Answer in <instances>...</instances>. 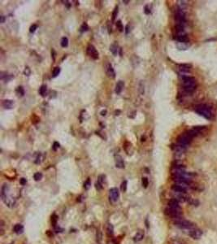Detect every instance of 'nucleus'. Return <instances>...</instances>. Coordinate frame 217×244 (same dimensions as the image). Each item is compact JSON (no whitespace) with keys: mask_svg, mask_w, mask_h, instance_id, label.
Instances as JSON below:
<instances>
[{"mask_svg":"<svg viewBox=\"0 0 217 244\" xmlns=\"http://www.w3.org/2000/svg\"><path fill=\"white\" fill-rule=\"evenodd\" d=\"M180 78L182 81L183 89L188 94H192L197 88V81L194 76L186 75V73H180Z\"/></svg>","mask_w":217,"mask_h":244,"instance_id":"f257e3e1","label":"nucleus"},{"mask_svg":"<svg viewBox=\"0 0 217 244\" xmlns=\"http://www.w3.org/2000/svg\"><path fill=\"white\" fill-rule=\"evenodd\" d=\"M194 111L197 114H199L203 118L207 120H212L214 118V112L212 108L208 104H199L195 106Z\"/></svg>","mask_w":217,"mask_h":244,"instance_id":"f03ea898","label":"nucleus"},{"mask_svg":"<svg viewBox=\"0 0 217 244\" xmlns=\"http://www.w3.org/2000/svg\"><path fill=\"white\" fill-rule=\"evenodd\" d=\"M1 198L3 203L8 208H14L16 205V198H14L10 194L9 185L4 184L1 189Z\"/></svg>","mask_w":217,"mask_h":244,"instance_id":"7ed1b4c3","label":"nucleus"},{"mask_svg":"<svg viewBox=\"0 0 217 244\" xmlns=\"http://www.w3.org/2000/svg\"><path fill=\"white\" fill-rule=\"evenodd\" d=\"M175 19L176 21V25H181V26L186 27V13L181 8H178L176 11Z\"/></svg>","mask_w":217,"mask_h":244,"instance_id":"20e7f679","label":"nucleus"},{"mask_svg":"<svg viewBox=\"0 0 217 244\" xmlns=\"http://www.w3.org/2000/svg\"><path fill=\"white\" fill-rule=\"evenodd\" d=\"M174 223H175L176 226H177L178 228H180L185 231H187V230L196 226L194 223H192L189 221H187V220H183L182 218L178 219V220H175Z\"/></svg>","mask_w":217,"mask_h":244,"instance_id":"39448f33","label":"nucleus"},{"mask_svg":"<svg viewBox=\"0 0 217 244\" xmlns=\"http://www.w3.org/2000/svg\"><path fill=\"white\" fill-rule=\"evenodd\" d=\"M165 213H166V215H168V216L173 218V219H175V220L181 219V216H182L181 209H174V208H166Z\"/></svg>","mask_w":217,"mask_h":244,"instance_id":"423d86ee","label":"nucleus"},{"mask_svg":"<svg viewBox=\"0 0 217 244\" xmlns=\"http://www.w3.org/2000/svg\"><path fill=\"white\" fill-rule=\"evenodd\" d=\"M186 232H187V234H188L189 237H191L193 239H195V240L199 239L200 237H202V230H201L200 229L198 228L197 226H195V227H194V228H192V229H190L187 230Z\"/></svg>","mask_w":217,"mask_h":244,"instance_id":"0eeeda50","label":"nucleus"},{"mask_svg":"<svg viewBox=\"0 0 217 244\" xmlns=\"http://www.w3.org/2000/svg\"><path fill=\"white\" fill-rule=\"evenodd\" d=\"M120 197V192L117 188H111L109 190V198L111 203H116L118 201Z\"/></svg>","mask_w":217,"mask_h":244,"instance_id":"6e6552de","label":"nucleus"},{"mask_svg":"<svg viewBox=\"0 0 217 244\" xmlns=\"http://www.w3.org/2000/svg\"><path fill=\"white\" fill-rule=\"evenodd\" d=\"M105 71H106V73L107 75L108 78H116V73H115V70L112 67V65H111L110 63H107L106 65H105Z\"/></svg>","mask_w":217,"mask_h":244,"instance_id":"1a4fd4ad","label":"nucleus"},{"mask_svg":"<svg viewBox=\"0 0 217 244\" xmlns=\"http://www.w3.org/2000/svg\"><path fill=\"white\" fill-rule=\"evenodd\" d=\"M87 54L90 57H92L94 60L98 59V52L93 45H90V46L87 47Z\"/></svg>","mask_w":217,"mask_h":244,"instance_id":"9d476101","label":"nucleus"},{"mask_svg":"<svg viewBox=\"0 0 217 244\" xmlns=\"http://www.w3.org/2000/svg\"><path fill=\"white\" fill-rule=\"evenodd\" d=\"M172 190L173 192H176V193H183V194H186L187 193V190L188 188L183 187V185H181L179 184H174L172 187Z\"/></svg>","mask_w":217,"mask_h":244,"instance_id":"9b49d317","label":"nucleus"},{"mask_svg":"<svg viewBox=\"0 0 217 244\" xmlns=\"http://www.w3.org/2000/svg\"><path fill=\"white\" fill-rule=\"evenodd\" d=\"M105 181H106V176L105 175H100L98 177V181L95 183V187L98 190H102L103 188V185L105 184Z\"/></svg>","mask_w":217,"mask_h":244,"instance_id":"f8f14e48","label":"nucleus"},{"mask_svg":"<svg viewBox=\"0 0 217 244\" xmlns=\"http://www.w3.org/2000/svg\"><path fill=\"white\" fill-rule=\"evenodd\" d=\"M115 163H116V167L118 169H124V162L123 158L120 156H116L115 157Z\"/></svg>","mask_w":217,"mask_h":244,"instance_id":"ddd939ff","label":"nucleus"},{"mask_svg":"<svg viewBox=\"0 0 217 244\" xmlns=\"http://www.w3.org/2000/svg\"><path fill=\"white\" fill-rule=\"evenodd\" d=\"M145 236V233L144 231L142 230V229H139L138 231H137V233L135 234L134 237H133V240L134 242H139V241H142L143 239V237Z\"/></svg>","mask_w":217,"mask_h":244,"instance_id":"4468645a","label":"nucleus"},{"mask_svg":"<svg viewBox=\"0 0 217 244\" xmlns=\"http://www.w3.org/2000/svg\"><path fill=\"white\" fill-rule=\"evenodd\" d=\"M168 208H174V209H181L179 204V201H177L175 198H172L168 202Z\"/></svg>","mask_w":217,"mask_h":244,"instance_id":"2eb2a0df","label":"nucleus"},{"mask_svg":"<svg viewBox=\"0 0 217 244\" xmlns=\"http://www.w3.org/2000/svg\"><path fill=\"white\" fill-rule=\"evenodd\" d=\"M3 107L5 109H11L14 106V102L10 99H5L3 101Z\"/></svg>","mask_w":217,"mask_h":244,"instance_id":"dca6fc26","label":"nucleus"},{"mask_svg":"<svg viewBox=\"0 0 217 244\" xmlns=\"http://www.w3.org/2000/svg\"><path fill=\"white\" fill-rule=\"evenodd\" d=\"M124 82L123 81H119L117 83H116V89H115V91L117 94H120L121 93V91H123L124 89Z\"/></svg>","mask_w":217,"mask_h":244,"instance_id":"f3484780","label":"nucleus"},{"mask_svg":"<svg viewBox=\"0 0 217 244\" xmlns=\"http://www.w3.org/2000/svg\"><path fill=\"white\" fill-rule=\"evenodd\" d=\"M179 69L181 73H187L190 71L191 65H181L179 66Z\"/></svg>","mask_w":217,"mask_h":244,"instance_id":"a211bd4d","label":"nucleus"},{"mask_svg":"<svg viewBox=\"0 0 217 244\" xmlns=\"http://www.w3.org/2000/svg\"><path fill=\"white\" fill-rule=\"evenodd\" d=\"M14 232L17 234H21L24 232V226L21 224H16L13 228Z\"/></svg>","mask_w":217,"mask_h":244,"instance_id":"6ab92c4d","label":"nucleus"},{"mask_svg":"<svg viewBox=\"0 0 217 244\" xmlns=\"http://www.w3.org/2000/svg\"><path fill=\"white\" fill-rule=\"evenodd\" d=\"M176 40L179 42H181V43H186L189 41V38H188V36L186 34H183V35H177L176 36Z\"/></svg>","mask_w":217,"mask_h":244,"instance_id":"aec40b11","label":"nucleus"},{"mask_svg":"<svg viewBox=\"0 0 217 244\" xmlns=\"http://www.w3.org/2000/svg\"><path fill=\"white\" fill-rule=\"evenodd\" d=\"M110 50L111 51V53H112L114 55H117V51H118V47H117V45L112 44L111 46L110 47Z\"/></svg>","mask_w":217,"mask_h":244,"instance_id":"412c9836","label":"nucleus"},{"mask_svg":"<svg viewBox=\"0 0 217 244\" xmlns=\"http://www.w3.org/2000/svg\"><path fill=\"white\" fill-rule=\"evenodd\" d=\"M107 233L109 236H112L113 235V233H114V228H113V226L111 224H109L107 226Z\"/></svg>","mask_w":217,"mask_h":244,"instance_id":"4be33fe9","label":"nucleus"},{"mask_svg":"<svg viewBox=\"0 0 217 244\" xmlns=\"http://www.w3.org/2000/svg\"><path fill=\"white\" fill-rule=\"evenodd\" d=\"M47 86L46 85H42L40 89H39V94L42 95V96H45L46 93H47Z\"/></svg>","mask_w":217,"mask_h":244,"instance_id":"5701e85b","label":"nucleus"},{"mask_svg":"<svg viewBox=\"0 0 217 244\" xmlns=\"http://www.w3.org/2000/svg\"><path fill=\"white\" fill-rule=\"evenodd\" d=\"M68 45V37H63L62 39H61V46H62V47H67Z\"/></svg>","mask_w":217,"mask_h":244,"instance_id":"b1692460","label":"nucleus"},{"mask_svg":"<svg viewBox=\"0 0 217 244\" xmlns=\"http://www.w3.org/2000/svg\"><path fill=\"white\" fill-rule=\"evenodd\" d=\"M60 73V67L55 68V69L53 70V73H52L53 78H56V76H58Z\"/></svg>","mask_w":217,"mask_h":244,"instance_id":"393cba45","label":"nucleus"},{"mask_svg":"<svg viewBox=\"0 0 217 244\" xmlns=\"http://www.w3.org/2000/svg\"><path fill=\"white\" fill-rule=\"evenodd\" d=\"M90 185H91V182H90V178H88L86 181L85 182V183H84V188L86 189V190H89L90 188Z\"/></svg>","mask_w":217,"mask_h":244,"instance_id":"a878e982","label":"nucleus"},{"mask_svg":"<svg viewBox=\"0 0 217 244\" xmlns=\"http://www.w3.org/2000/svg\"><path fill=\"white\" fill-rule=\"evenodd\" d=\"M34 178L35 181H40V180L42 178V174L41 172H36L34 175Z\"/></svg>","mask_w":217,"mask_h":244,"instance_id":"bb28decb","label":"nucleus"},{"mask_svg":"<svg viewBox=\"0 0 217 244\" xmlns=\"http://www.w3.org/2000/svg\"><path fill=\"white\" fill-rule=\"evenodd\" d=\"M116 27H117V29H119L120 32H122L124 30V27H123V24L121 23L120 21H118L116 22Z\"/></svg>","mask_w":217,"mask_h":244,"instance_id":"cd10ccee","label":"nucleus"},{"mask_svg":"<svg viewBox=\"0 0 217 244\" xmlns=\"http://www.w3.org/2000/svg\"><path fill=\"white\" fill-rule=\"evenodd\" d=\"M57 221H58V217H57V216H56L55 214H54V215L51 216V224H53V226L55 227L56 223H57Z\"/></svg>","mask_w":217,"mask_h":244,"instance_id":"c85d7f7f","label":"nucleus"},{"mask_svg":"<svg viewBox=\"0 0 217 244\" xmlns=\"http://www.w3.org/2000/svg\"><path fill=\"white\" fill-rule=\"evenodd\" d=\"M117 14H118V7H116L113 11V13H112V21H114L116 17L117 16Z\"/></svg>","mask_w":217,"mask_h":244,"instance_id":"c756f323","label":"nucleus"},{"mask_svg":"<svg viewBox=\"0 0 217 244\" xmlns=\"http://www.w3.org/2000/svg\"><path fill=\"white\" fill-rule=\"evenodd\" d=\"M121 190L123 192H125L127 190V181H124L121 184Z\"/></svg>","mask_w":217,"mask_h":244,"instance_id":"7c9ffc66","label":"nucleus"},{"mask_svg":"<svg viewBox=\"0 0 217 244\" xmlns=\"http://www.w3.org/2000/svg\"><path fill=\"white\" fill-rule=\"evenodd\" d=\"M148 184H149V182H148V179L146 178V177H143L142 178V185L145 187V188H146L148 187Z\"/></svg>","mask_w":217,"mask_h":244,"instance_id":"2f4dec72","label":"nucleus"},{"mask_svg":"<svg viewBox=\"0 0 217 244\" xmlns=\"http://www.w3.org/2000/svg\"><path fill=\"white\" fill-rule=\"evenodd\" d=\"M88 29H89V27H88L87 24H86V23H84V24L81 25V32H86V31L88 30Z\"/></svg>","mask_w":217,"mask_h":244,"instance_id":"473e14b6","label":"nucleus"},{"mask_svg":"<svg viewBox=\"0 0 217 244\" xmlns=\"http://www.w3.org/2000/svg\"><path fill=\"white\" fill-rule=\"evenodd\" d=\"M37 24H33V25H32V26L30 27V29H29L30 33H34V32L36 31V29H37Z\"/></svg>","mask_w":217,"mask_h":244,"instance_id":"72a5a7b5","label":"nucleus"},{"mask_svg":"<svg viewBox=\"0 0 217 244\" xmlns=\"http://www.w3.org/2000/svg\"><path fill=\"white\" fill-rule=\"evenodd\" d=\"M17 91H18L19 94H21V96H23V95L24 94V89H23L22 86H19L18 89H17Z\"/></svg>","mask_w":217,"mask_h":244,"instance_id":"f704fd0d","label":"nucleus"},{"mask_svg":"<svg viewBox=\"0 0 217 244\" xmlns=\"http://www.w3.org/2000/svg\"><path fill=\"white\" fill-rule=\"evenodd\" d=\"M60 147V143H57V142H55L54 144H53V150L54 151H56Z\"/></svg>","mask_w":217,"mask_h":244,"instance_id":"c9c22d12","label":"nucleus"},{"mask_svg":"<svg viewBox=\"0 0 217 244\" xmlns=\"http://www.w3.org/2000/svg\"><path fill=\"white\" fill-rule=\"evenodd\" d=\"M172 244H184V243L181 240H179V239H175V240L172 241Z\"/></svg>","mask_w":217,"mask_h":244,"instance_id":"e433bc0d","label":"nucleus"},{"mask_svg":"<svg viewBox=\"0 0 217 244\" xmlns=\"http://www.w3.org/2000/svg\"><path fill=\"white\" fill-rule=\"evenodd\" d=\"M20 182H21V184L22 185H24L26 184L27 181H26V179H25V178H21V181H20Z\"/></svg>","mask_w":217,"mask_h":244,"instance_id":"4c0bfd02","label":"nucleus"},{"mask_svg":"<svg viewBox=\"0 0 217 244\" xmlns=\"http://www.w3.org/2000/svg\"><path fill=\"white\" fill-rule=\"evenodd\" d=\"M145 11V13H146V14H150V11L148 9V7H147V6H146V7H145V11Z\"/></svg>","mask_w":217,"mask_h":244,"instance_id":"58836bf2","label":"nucleus"},{"mask_svg":"<svg viewBox=\"0 0 217 244\" xmlns=\"http://www.w3.org/2000/svg\"><path fill=\"white\" fill-rule=\"evenodd\" d=\"M0 18H1V21H0V22H1V23H4L5 17H4L3 16H0Z\"/></svg>","mask_w":217,"mask_h":244,"instance_id":"ea45409f","label":"nucleus"},{"mask_svg":"<svg viewBox=\"0 0 217 244\" xmlns=\"http://www.w3.org/2000/svg\"><path fill=\"white\" fill-rule=\"evenodd\" d=\"M101 115H107V111H106V110L102 111V112H101Z\"/></svg>","mask_w":217,"mask_h":244,"instance_id":"a19ab883","label":"nucleus"},{"mask_svg":"<svg viewBox=\"0 0 217 244\" xmlns=\"http://www.w3.org/2000/svg\"><path fill=\"white\" fill-rule=\"evenodd\" d=\"M125 32H126L127 34H129V25H127V26H126V28H125Z\"/></svg>","mask_w":217,"mask_h":244,"instance_id":"79ce46f5","label":"nucleus"},{"mask_svg":"<svg viewBox=\"0 0 217 244\" xmlns=\"http://www.w3.org/2000/svg\"><path fill=\"white\" fill-rule=\"evenodd\" d=\"M123 3H125L127 4L128 3H129V1H123Z\"/></svg>","mask_w":217,"mask_h":244,"instance_id":"37998d69","label":"nucleus"}]
</instances>
